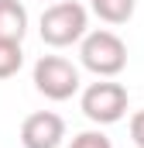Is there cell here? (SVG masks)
Instances as JSON below:
<instances>
[{
  "label": "cell",
  "instance_id": "obj_7",
  "mask_svg": "<svg viewBox=\"0 0 144 148\" xmlns=\"http://www.w3.org/2000/svg\"><path fill=\"white\" fill-rule=\"evenodd\" d=\"M89 10L103 24H127L137 10V0H89Z\"/></svg>",
  "mask_w": 144,
  "mask_h": 148
},
{
  "label": "cell",
  "instance_id": "obj_6",
  "mask_svg": "<svg viewBox=\"0 0 144 148\" xmlns=\"http://www.w3.org/2000/svg\"><path fill=\"white\" fill-rule=\"evenodd\" d=\"M28 35V7L21 0H0V38L24 41Z\"/></svg>",
  "mask_w": 144,
  "mask_h": 148
},
{
  "label": "cell",
  "instance_id": "obj_1",
  "mask_svg": "<svg viewBox=\"0 0 144 148\" xmlns=\"http://www.w3.org/2000/svg\"><path fill=\"white\" fill-rule=\"evenodd\" d=\"M38 31H41V41L52 48L79 45V38L89 31V10L79 0H55L41 10Z\"/></svg>",
  "mask_w": 144,
  "mask_h": 148
},
{
  "label": "cell",
  "instance_id": "obj_9",
  "mask_svg": "<svg viewBox=\"0 0 144 148\" xmlns=\"http://www.w3.org/2000/svg\"><path fill=\"white\" fill-rule=\"evenodd\" d=\"M69 148H113V145H110V138L103 131H79Z\"/></svg>",
  "mask_w": 144,
  "mask_h": 148
},
{
  "label": "cell",
  "instance_id": "obj_2",
  "mask_svg": "<svg viewBox=\"0 0 144 148\" xmlns=\"http://www.w3.org/2000/svg\"><path fill=\"white\" fill-rule=\"evenodd\" d=\"M79 62L96 79H113L127 69V45L117 31H86L79 38Z\"/></svg>",
  "mask_w": 144,
  "mask_h": 148
},
{
  "label": "cell",
  "instance_id": "obj_4",
  "mask_svg": "<svg viewBox=\"0 0 144 148\" xmlns=\"http://www.w3.org/2000/svg\"><path fill=\"white\" fill-rule=\"evenodd\" d=\"M35 90L45 97V100H55V103H62V100H72L75 93H79V86H82V79H79V69L72 66L65 55H41L35 62Z\"/></svg>",
  "mask_w": 144,
  "mask_h": 148
},
{
  "label": "cell",
  "instance_id": "obj_10",
  "mask_svg": "<svg viewBox=\"0 0 144 148\" xmlns=\"http://www.w3.org/2000/svg\"><path fill=\"white\" fill-rule=\"evenodd\" d=\"M130 141L137 148H144V110H137V114H130Z\"/></svg>",
  "mask_w": 144,
  "mask_h": 148
},
{
  "label": "cell",
  "instance_id": "obj_5",
  "mask_svg": "<svg viewBox=\"0 0 144 148\" xmlns=\"http://www.w3.org/2000/svg\"><path fill=\"white\" fill-rule=\"evenodd\" d=\"M65 138V121L55 110H35L21 124V145L24 148H58Z\"/></svg>",
  "mask_w": 144,
  "mask_h": 148
},
{
  "label": "cell",
  "instance_id": "obj_3",
  "mask_svg": "<svg viewBox=\"0 0 144 148\" xmlns=\"http://www.w3.org/2000/svg\"><path fill=\"white\" fill-rule=\"evenodd\" d=\"M127 103H130L127 86H124V83H113V79H96V83H89V86L79 93V107L86 114V121H93V124H100V127L124 121Z\"/></svg>",
  "mask_w": 144,
  "mask_h": 148
},
{
  "label": "cell",
  "instance_id": "obj_8",
  "mask_svg": "<svg viewBox=\"0 0 144 148\" xmlns=\"http://www.w3.org/2000/svg\"><path fill=\"white\" fill-rule=\"evenodd\" d=\"M21 66H24L21 41H3V38H0V79L17 76V73H21Z\"/></svg>",
  "mask_w": 144,
  "mask_h": 148
}]
</instances>
